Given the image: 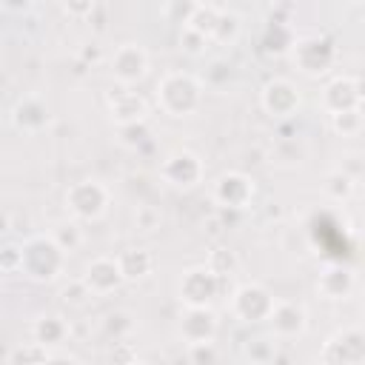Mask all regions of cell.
Listing matches in <instances>:
<instances>
[{
    "mask_svg": "<svg viewBox=\"0 0 365 365\" xmlns=\"http://www.w3.org/2000/svg\"><path fill=\"white\" fill-rule=\"evenodd\" d=\"M202 88L191 74L182 71H171L160 80L157 86V103L171 114V117H185L200 106Z\"/></svg>",
    "mask_w": 365,
    "mask_h": 365,
    "instance_id": "2",
    "label": "cell"
},
{
    "mask_svg": "<svg viewBox=\"0 0 365 365\" xmlns=\"http://www.w3.org/2000/svg\"><path fill=\"white\" fill-rule=\"evenodd\" d=\"M180 331L185 334L188 345L194 342H211L214 331H217V319L208 308H188L185 311V319L180 322Z\"/></svg>",
    "mask_w": 365,
    "mask_h": 365,
    "instance_id": "17",
    "label": "cell"
},
{
    "mask_svg": "<svg viewBox=\"0 0 365 365\" xmlns=\"http://www.w3.org/2000/svg\"><path fill=\"white\" fill-rule=\"evenodd\" d=\"M268 322H271V331L279 339H291V336H299L308 328V311L299 302L277 299L271 314H268Z\"/></svg>",
    "mask_w": 365,
    "mask_h": 365,
    "instance_id": "11",
    "label": "cell"
},
{
    "mask_svg": "<svg viewBox=\"0 0 365 365\" xmlns=\"http://www.w3.org/2000/svg\"><path fill=\"white\" fill-rule=\"evenodd\" d=\"M262 108L274 117H288L299 108V91L291 80H271L262 88Z\"/></svg>",
    "mask_w": 365,
    "mask_h": 365,
    "instance_id": "13",
    "label": "cell"
},
{
    "mask_svg": "<svg viewBox=\"0 0 365 365\" xmlns=\"http://www.w3.org/2000/svg\"><path fill=\"white\" fill-rule=\"evenodd\" d=\"M131 365H145V362H137V359H134V362H131Z\"/></svg>",
    "mask_w": 365,
    "mask_h": 365,
    "instance_id": "25",
    "label": "cell"
},
{
    "mask_svg": "<svg viewBox=\"0 0 365 365\" xmlns=\"http://www.w3.org/2000/svg\"><path fill=\"white\" fill-rule=\"evenodd\" d=\"M220 277L211 268H188L180 279V299H185L188 308H205V302L217 294Z\"/></svg>",
    "mask_w": 365,
    "mask_h": 365,
    "instance_id": "8",
    "label": "cell"
},
{
    "mask_svg": "<svg viewBox=\"0 0 365 365\" xmlns=\"http://www.w3.org/2000/svg\"><path fill=\"white\" fill-rule=\"evenodd\" d=\"M29 120H34V128H40V125L48 120V111H46V106H40L37 111H29L26 100H23V103H17V108H14V123H17L20 128H29Z\"/></svg>",
    "mask_w": 365,
    "mask_h": 365,
    "instance_id": "23",
    "label": "cell"
},
{
    "mask_svg": "<svg viewBox=\"0 0 365 365\" xmlns=\"http://www.w3.org/2000/svg\"><path fill=\"white\" fill-rule=\"evenodd\" d=\"M331 125L336 134L342 137H354L362 131V108H351V111H339V114H331Z\"/></svg>",
    "mask_w": 365,
    "mask_h": 365,
    "instance_id": "20",
    "label": "cell"
},
{
    "mask_svg": "<svg viewBox=\"0 0 365 365\" xmlns=\"http://www.w3.org/2000/svg\"><path fill=\"white\" fill-rule=\"evenodd\" d=\"M66 202H68L71 214H77L83 220H97L108 205V191L97 180H80L68 188Z\"/></svg>",
    "mask_w": 365,
    "mask_h": 365,
    "instance_id": "5",
    "label": "cell"
},
{
    "mask_svg": "<svg viewBox=\"0 0 365 365\" xmlns=\"http://www.w3.org/2000/svg\"><path fill=\"white\" fill-rule=\"evenodd\" d=\"M237 34H240V17L234 11H228V9H222L220 11V20H217V29H214L211 37L220 40V43H234Z\"/></svg>",
    "mask_w": 365,
    "mask_h": 365,
    "instance_id": "22",
    "label": "cell"
},
{
    "mask_svg": "<svg viewBox=\"0 0 365 365\" xmlns=\"http://www.w3.org/2000/svg\"><path fill=\"white\" fill-rule=\"evenodd\" d=\"M160 171H163V177H165L171 185L188 188V185H194V182L202 177V163H200V157L191 154V151H174V154L165 157V163H163Z\"/></svg>",
    "mask_w": 365,
    "mask_h": 365,
    "instance_id": "14",
    "label": "cell"
},
{
    "mask_svg": "<svg viewBox=\"0 0 365 365\" xmlns=\"http://www.w3.org/2000/svg\"><path fill=\"white\" fill-rule=\"evenodd\" d=\"M123 271H120V262L111 259V257H97L94 262H88L86 274H83V285L88 288L91 297H103L108 291H114L120 282H123Z\"/></svg>",
    "mask_w": 365,
    "mask_h": 365,
    "instance_id": "12",
    "label": "cell"
},
{
    "mask_svg": "<svg viewBox=\"0 0 365 365\" xmlns=\"http://www.w3.org/2000/svg\"><path fill=\"white\" fill-rule=\"evenodd\" d=\"M108 111H111V117L120 125H134V123H143L145 120L148 106H145V100L137 91L120 88L117 94H108Z\"/></svg>",
    "mask_w": 365,
    "mask_h": 365,
    "instance_id": "15",
    "label": "cell"
},
{
    "mask_svg": "<svg viewBox=\"0 0 365 365\" xmlns=\"http://www.w3.org/2000/svg\"><path fill=\"white\" fill-rule=\"evenodd\" d=\"M362 359H365V336L362 328L356 325L336 331L319 351L322 365H362Z\"/></svg>",
    "mask_w": 365,
    "mask_h": 365,
    "instance_id": "3",
    "label": "cell"
},
{
    "mask_svg": "<svg viewBox=\"0 0 365 365\" xmlns=\"http://www.w3.org/2000/svg\"><path fill=\"white\" fill-rule=\"evenodd\" d=\"M334 60H336V48L328 37L314 34V37H302L294 43V63L311 77L325 74L334 66Z\"/></svg>",
    "mask_w": 365,
    "mask_h": 365,
    "instance_id": "4",
    "label": "cell"
},
{
    "mask_svg": "<svg viewBox=\"0 0 365 365\" xmlns=\"http://www.w3.org/2000/svg\"><path fill=\"white\" fill-rule=\"evenodd\" d=\"M66 251L51 237H31L20 248V271H26L31 279H54L63 271Z\"/></svg>",
    "mask_w": 365,
    "mask_h": 365,
    "instance_id": "1",
    "label": "cell"
},
{
    "mask_svg": "<svg viewBox=\"0 0 365 365\" xmlns=\"http://www.w3.org/2000/svg\"><path fill=\"white\" fill-rule=\"evenodd\" d=\"M43 365H80L74 356H48Z\"/></svg>",
    "mask_w": 365,
    "mask_h": 365,
    "instance_id": "24",
    "label": "cell"
},
{
    "mask_svg": "<svg viewBox=\"0 0 365 365\" xmlns=\"http://www.w3.org/2000/svg\"><path fill=\"white\" fill-rule=\"evenodd\" d=\"M211 194L214 202H220L222 208H245L254 197V182L240 171H228L214 182Z\"/></svg>",
    "mask_w": 365,
    "mask_h": 365,
    "instance_id": "10",
    "label": "cell"
},
{
    "mask_svg": "<svg viewBox=\"0 0 365 365\" xmlns=\"http://www.w3.org/2000/svg\"><path fill=\"white\" fill-rule=\"evenodd\" d=\"M354 185H356V180H354L348 171H331V174L325 177V191H328L334 200H348L351 191H354Z\"/></svg>",
    "mask_w": 365,
    "mask_h": 365,
    "instance_id": "21",
    "label": "cell"
},
{
    "mask_svg": "<svg viewBox=\"0 0 365 365\" xmlns=\"http://www.w3.org/2000/svg\"><path fill=\"white\" fill-rule=\"evenodd\" d=\"M354 285H356V277H354V271L345 268V265H331V268H325V271L319 274V279H317V291H319L325 299H345V297L354 291Z\"/></svg>",
    "mask_w": 365,
    "mask_h": 365,
    "instance_id": "16",
    "label": "cell"
},
{
    "mask_svg": "<svg viewBox=\"0 0 365 365\" xmlns=\"http://www.w3.org/2000/svg\"><path fill=\"white\" fill-rule=\"evenodd\" d=\"M145 71H148V54H145L137 43H123V46H117V51L111 54V74H114L123 86L137 83Z\"/></svg>",
    "mask_w": 365,
    "mask_h": 365,
    "instance_id": "9",
    "label": "cell"
},
{
    "mask_svg": "<svg viewBox=\"0 0 365 365\" xmlns=\"http://www.w3.org/2000/svg\"><path fill=\"white\" fill-rule=\"evenodd\" d=\"M66 334H68V328H66V322L60 317H40L37 325H34V336H37L34 342H40L43 348L60 342Z\"/></svg>",
    "mask_w": 365,
    "mask_h": 365,
    "instance_id": "19",
    "label": "cell"
},
{
    "mask_svg": "<svg viewBox=\"0 0 365 365\" xmlns=\"http://www.w3.org/2000/svg\"><path fill=\"white\" fill-rule=\"evenodd\" d=\"M117 262H120V271H123V277H125V279L145 277V274L151 271V265H154L151 254H148V251H143V248H131V251H125L123 257H117Z\"/></svg>",
    "mask_w": 365,
    "mask_h": 365,
    "instance_id": "18",
    "label": "cell"
},
{
    "mask_svg": "<svg viewBox=\"0 0 365 365\" xmlns=\"http://www.w3.org/2000/svg\"><path fill=\"white\" fill-rule=\"evenodd\" d=\"M274 302H277V299H274L259 282H248V285L237 288V294H234V299H231V311H234L242 322H262V319H268Z\"/></svg>",
    "mask_w": 365,
    "mask_h": 365,
    "instance_id": "6",
    "label": "cell"
},
{
    "mask_svg": "<svg viewBox=\"0 0 365 365\" xmlns=\"http://www.w3.org/2000/svg\"><path fill=\"white\" fill-rule=\"evenodd\" d=\"M322 106L328 108V114L362 108V80L356 74H339V77H334L328 83V88L322 91Z\"/></svg>",
    "mask_w": 365,
    "mask_h": 365,
    "instance_id": "7",
    "label": "cell"
}]
</instances>
